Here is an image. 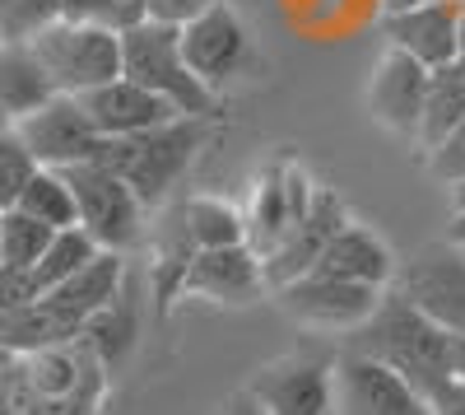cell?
<instances>
[{
  "instance_id": "obj_1",
  "label": "cell",
  "mask_w": 465,
  "mask_h": 415,
  "mask_svg": "<svg viewBox=\"0 0 465 415\" xmlns=\"http://www.w3.org/2000/svg\"><path fill=\"white\" fill-rule=\"evenodd\" d=\"M0 388H5V397L19 415H98L107 401V388H112V373L74 336L65 346L15 355Z\"/></svg>"
},
{
  "instance_id": "obj_2",
  "label": "cell",
  "mask_w": 465,
  "mask_h": 415,
  "mask_svg": "<svg viewBox=\"0 0 465 415\" xmlns=\"http://www.w3.org/2000/svg\"><path fill=\"white\" fill-rule=\"evenodd\" d=\"M201 145H205V122L201 117H173V122L153 127V131H140V136H103L84 164H98V168L116 173L140 197V206L149 210L182 182V173L191 164H196Z\"/></svg>"
},
{
  "instance_id": "obj_3",
  "label": "cell",
  "mask_w": 465,
  "mask_h": 415,
  "mask_svg": "<svg viewBox=\"0 0 465 415\" xmlns=\"http://www.w3.org/2000/svg\"><path fill=\"white\" fill-rule=\"evenodd\" d=\"M354 336H359V355H372L386 369H396L423 397L451 379V336L442 327H433L396 289L381 294V304Z\"/></svg>"
},
{
  "instance_id": "obj_4",
  "label": "cell",
  "mask_w": 465,
  "mask_h": 415,
  "mask_svg": "<svg viewBox=\"0 0 465 415\" xmlns=\"http://www.w3.org/2000/svg\"><path fill=\"white\" fill-rule=\"evenodd\" d=\"M122 75L135 80L140 89H149L153 98H163L173 112H182V117L205 122L219 112V94L205 89L196 75H191L173 24L140 19L135 28H126L122 33Z\"/></svg>"
},
{
  "instance_id": "obj_5",
  "label": "cell",
  "mask_w": 465,
  "mask_h": 415,
  "mask_svg": "<svg viewBox=\"0 0 465 415\" xmlns=\"http://www.w3.org/2000/svg\"><path fill=\"white\" fill-rule=\"evenodd\" d=\"M37 66L47 70L56 94H89L122 75V33H107L94 24H70L56 19L37 37H28Z\"/></svg>"
},
{
  "instance_id": "obj_6",
  "label": "cell",
  "mask_w": 465,
  "mask_h": 415,
  "mask_svg": "<svg viewBox=\"0 0 465 415\" xmlns=\"http://www.w3.org/2000/svg\"><path fill=\"white\" fill-rule=\"evenodd\" d=\"M70 197H74V224L103 248V252H131L144 238V206L131 187L98 168V164H70L61 168Z\"/></svg>"
},
{
  "instance_id": "obj_7",
  "label": "cell",
  "mask_w": 465,
  "mask_h": 415,
  "mask_svg": "<svg viewBox=\"0 0 465 415\" xmlns=\"http://www.w3.org/2000/svg\"><path fill=\"white\" fill-rule=\"evenodd\" d=\"M182 56L191 66V75L214 89L223 98V85L238 80V75L252 66V33L242 24V15L228 5V0H214L210 10H201L196 19H186L177 28Z\"/></svg>"
},
{
  "instance_id": "obj_8",
  "label": "cell",
  "mask_w": 465,
  "mask_h": 415,
  "mask_svg": "<svg viewBox=\"0 0 465 415\" xmlns=\"http://www.w3.org/2000/svg\"><path fill=\"white\" fill-rule=\"evenodd\" d=\"M391 285L451 341H465V248H423L405 271H396Z\"/></svg>"
},
{
  "instance_id": "obj_9",
  "label": "cell",
  "mask_w": 465,
  "mask_h": 415,
  "mask_svg": "<svg viewBox=\"0 0 465 415\" xmlns=\"http://www.w3.org/2000/svg\"><path fill=\"white\" fill-rule=\"evenodd\" d=\"M15 136H19V145L33 155L37 168L84 164V159L94 155V145L103 140L74 94H52L37 112H28V117L15 122Z\"/></svg>"
},
{
  "instance_id": "obj_10",
  "label": "cell",
  "mask_w": 465,
  "mask_h": 415,
  "mask_svg": "<svg viewBox=\"0 0 465 415\" xmlns=\"http://www.w3.org/2000/svg\"><path fill=\"white\" fill-rule=\"evenodd\" d=\"M280 294V309L307 327H322V331H359L372 309L381 304L386 289L372 285H349V280H331V276H293L284 285H275Z\"/></svg>"
},
{
  "instance_id": "obj_11",
  "label": "cell",
  "mask_w": 465,
  "mask_h": 415,
  "mask_svg": "<svg viewBox=\"0 0 465 415\" xmlns=\"http://www.w3.org/2000/svg\"><path fill=\"white\" fill-rule=\"evenodd\" d=\"M331 373L340 415H429V397L372 355L349 350Z\"/></svg>"
},
{
  "instance_id": "obj_12",
  "label": "cell",
  "mask_w": 465,
  "mask_h": 415,
  "mask_svg": "<svg viewBox=\"0 0 465 415\" xmlns=\"http://www.w3.org/2000/svg\"><path fill=\"white\" fill-rule=\"evenodd\" d=\"M247 392L265 415H335V373L326 359L312 355L265 364Z\"/></svg>"
},
{
  "instance_id": "obj_13",
  "label": "cell",
  "mask_w": 465,
  "mask_h": 415,
  "mask_svg": "<svg viewBox=\"0 0 465 415\" xmlns=\"http://www.w3.org/2000/svg\"><path fill=\"white\" fill-rule=\"evenodd\" d=\"M312 192H317V182L307 177V168H298L289 159L270 168L252 192V210L242 215L247 219V248L256 257H265L302 219V210L312 206Z\"/></svg>"
},
{
  "instance_id": "obj_14",
  "label": "cell",
  "mask_w": 465,
  "mask_h": 415,
  "mask_svg": "<svg viewBox=\"0 0 465 415\" xmlns=\"http://www.w3.org/2000/svg\"><path fill=\"white\" fill-rule=\"evenodd\" d=\"M265 271L261 257L247 243H228V248H205L191 257V267L182 271L177 299H210V304H252L261 299Z\"/></svg>"
},
{
  "instance_id": "obj_15",
  "label": "cell",
  "mask_w": 465,
  "mask_h": 415,
  "mask_svg": "<svg viewBox=\"0 0 465 415\" xmlns=\"http://www.w3.org/2000/svg\"><path fill=\"white\" fill-rule=\"evenodd\" d=\"M344 219H349V215H344V201L331 192V187H317L312 206L302 210V219L261 257L265 285L275 289V285H284V280H293V276H307V271H312V261L322 257V248L331 243V234L340 229Z\"/></svg>"
},
{
  "instance_id": "obj_16",
  "label": "cell",
  "mask_w": 465,
  "mask_h": 415,
  "mask_svg": "<svg viewBox=\"0 0 465 415\" xmlns=\"http://www.w3.org/2000/svg\"><path fill=\"white\" fill-rule=\"evenodd\" d=\"M456 28H460V0H438V5L381 15L386 47L405 52L423 70H438V66L456 61Z\"/></svg>"
},
{
  "instance_id": "obj_17",
  "label": "cell",
  "mask_w": 465,
  "mask_h": 415,
  "mask_svg": "<svg viewBox=\"0 0 465 415\" xmlns=\"http://www.w3.org/2000/svg\"><path fill=\"white\" fill-rule=\"evenodd\" d=\"M423 89H429V70L419 61H410L405 52L386 47L372 66V80H368V107L372 117L396 131V136H414L419 127V107H423Z\"/></svg>"
},
{
  "instance_id": "obj_18",
  "label": "cell",
  "mask_w": 465,
  "mask_h": 415,
  "mask_svg": "<svg viewBox=\"0 0 465 415\" xmlns=\"http://www.w3.org/2000/svg\"><path fill=\"white\" fill-rule=\"evenodd\" d=\"M122 289H126V257H122V252H94L70 280H61L56 289L43 294V304H47L74 336H80L84 322H89L94 313H103Z\"/></svg>"
},
{
  "instance_id": "obj_19",
  "label": "cell",
  "mask_w": 465,
  "mask_h": 415,
  "mask_svg": "<svg viewBox=\"0 0 465 415\" xmlns=\"http://www.w3.org/2000/svg\"><path fill=\"white\" fill-rule=\"evenodd\" d=\"M312 276H331V280H349V285H372V289H391L396 280V257L372 229L344 219L331 234V243L322 248V257L312 261Z\"/></svg>"
},
{
  "instance_id": "obj_20",
  "label": "cell",
  "mask_w": 465,
  "mask_h": 415,
  "mask_svg": "<svg viewBox=\"0 0 465 415\" xmlns=\"http://www.w3.org/2000/svg\"><path fill=\"white\" fill-rule=\"evenodd\" d=\"M80 107L89 112L98 136H140V131H153V127L182 117V112H173L163 98H153L149 89L126 80V75H116V80L80 94Z\"/></svg>"
},
{
  "instance_id": "obj_21",
  "label": "cell",
  "mask_w": 465,
  "mask_h": 415,
  "mask_svg": "<svg viewBox=\"0 0 465 415\" xmlns=\"http://www.w3.org/2000/svg\"><path fill=\"white\" fill-rule=\"evenodd\" d=\"M52 94L56 89L47 80V70L37 66L28 43H0V107L10 112V122L37 112Z\"/></svg>"
},
{
  "instance_id": "obj_22",
  "label": "cell",
  "mask_w": 465,
  "mask_h": 415,
  "mask_svg": "<svg viewBox=\"0 0 465 415\" xmlns=\"http://www.w3.org/2000/svg\"><path fill=\"white\" fill-rule=\"evenodd\" d=\"M135 336H140V309H135V294H131V285H126L103 313H94V318L84 322L80 341H84V346L107 364V373H112L116 364L135 350Z\"/></svg>"
},
{
  "instance_id": "obj_23",
  "label": "cell",
  "mask_w": 465,
  "mask_h": 415,
  "mask_svg": "<svg viewBox=\"0 0 465 415\" xmlns=\"http://www.w3.org/2000/svg\"><path fill=\"white\" fill-rule=\"evenodd\" d=\"M460 117H465V75H460V66L429 70V89H423L419 127H414V140L423 145V155H429Z\"/></svg>"
},
{
  "instance_id": "obj_24",
  "label": "cell",
  "mask_w": 465,
  "mask_h": 415,
  "mask_svg": "<svg viewBox=\"0 0 465 415\" xmlns=\"http://www.w3.org/2000/svg\"><path fill=\"white\" fill-rule=\"evenodd\" d=\"M182 219V234L191 238V248L205 252V248H228V243H247V219L238 206H228L219 197H186L177 206Z\"/></svg>"
},
{
  "instance_id": "obj_25",
  "label": "cell",
  "mask_w": 465,
  "mask_h": 415,
  "mask_svg": "<svg viewBox=\"0 0 465 415\" xmlns=\"http://www.w3.org/2000/svg\"><path fill=\"white\" fill-rule=\"evenodd\" d=\"M94 252H103L80 224H74V229H56L52 238H47V248H43V257L33 261V285H37V294H47V289H56L61 280H70L74 271L84 267V261L94 257Z\"/></svg>"
},
{
  "instance_id": "obj_26",
  "label": "cell",
  "mask_w": 465,
  "mask_h": 415,
  "mask_svg": "<svg viewBox=\"0 0 465 415\" xmlns=\"http://www.w3.org/2000/svg\"><path fill=\"white\" fill-rule=\"evenodd\" d=\"M15 210L33 215L37 224H47V229H74V197H70L61 168H37L24 182Z\"/></svg>"
},
{
  "instance_id": "obj_27",
  "label": "cell",
  "mask_w": 465,
  "mask_h": 415,
  "mask_svg": "<svg viewBox=\"0 0 465 415\" xmlns=\"http://www.w3.org/2000/svg\"><path fill=\"white\" fill-rule=\"evenodd\" d=\"M56 229H47V224H37L33 215L24 210H0V267H33L37 257H43L47 238Z\"/></svg>"
},
{
  "instance_id": "obj_28",
  "label": "cell",
  "mask_w": 465,
  "mask_h": 415,
  "mask_svg": "<svg viewBox=\"0 0 465 415\" xmlns=\"http://www.w3.org/2000/svg\"><path fill=\"white\" fill-rule=\"evenodd\" d=\"M61 19L94 24L107 33H126L144 19V0H61Z\"/></svg>"
},
{
  "instance_id": "obj_29",
  "label": "cell",
  "mask_w": 465,
  "mask_h": 415,
  "mask_svg": "<svg viewBox=\"0 0 465 415\" xmlns=\"http://www.w3.org/2000/svg\"><path fill=\"white\" fill-rule=\"evenodd\" d=\"M61 19V0H0V43H28Z\"/></svg>"
},
{
  "instance_id": "obj_30",
  "label": "cell",
  "mask_w": 465,
  "mask_h": 415,
  "mask_svg": "<svg viewBox=\"0 0 465 415\" xmlns=\"http://www.w3.org/2000/svg\"><path fill=\"white\" fill-rule=\"evenodd\" d=\"M37 173V164H33V155L19 145V136L10 131V136H0V210H10L15 201H19V192H24V182Z\"/></svg>"
},
{
  "instance_id": "obj_31",
  "label": "cell",
  "mask_w": 465,
  "mask_h": 415,
  "mask_svg": "<svg viewBox=\"0 0 465 415\" xmlns=\"http://www.w3.org/2000/svg\"><path fill=\"white\" fill-rule=\"evenodd\" d=\"M429 168H433V177H438L442 187H451V182L465 177V117L429 149Z\"/></svg>"
},
{
  "instance_id": "obj_32",
  "label": "cell",
  "mask_w": 465,
  "mask_h": 415,
  "mask_svg": "<svg viewBox=\"0 0 465 415\" xmlns=\"http://www.w3.org/2000/svg\"><path fill=\"white\" fill-rule=\"evenodd\" d=\"M37 299V285H33V271L28 267H0V313L10 309H24Z\"/></svg>"
},
{
  "instance_id": "obj_33",
  "label": "cell",
  "mask_w": 465,
  "mask_h": 415,
  "mask_svg": "<svg viewBox=\"0 0 465 415\" xmlns=\"http://www.w3.org/2000/svg\"><path fill=\"white\" fill-rule=\"evenodd\" d=\"M210 5H214V0H144V19L182 28L186 19H196V15L210 10Z\"/></svg>"
},
{
  "instance_id": "obj_34",
  "label": "cell",
  "mask_w": 465,
  "mask_h": 415,
  "mask_svg": "<svg viewBox=\"0 0 465 415\" xmlns=\"http://www.w3.org/2000/svg\"><path fill=\"white\" fill-rule=\"evenodd\" d=\"M429 415H465V379H451L429 392Z\"/></svg>"
},
{
  "instance_id": "obj_35",
  "label": "cell",
  "mask_w": 465,
  "mask_h": 415,
  "mask_svg": "<svg viewBox=\"0 0 465 415\" xmlns=\"http://www.w3.org/2000/svg\"><path fill=\"white\" fill-rule=\"evenodd\" d=\"M223 415H265V410L256 406V397H252V392H242V397H232V401H228V410H223Z\"/></svg>"
},
{
  "instance_id": "obj_36",
  "label": "cell",
  "mask_w": 465,
  "mask_h": 415,
  "mask_svg": "<svg viewBox=\"0 0 465 415\" xmlns=\"http://www.w3.org/2000/svg\"><path fill=\"white\" fill-rule=\"evenodd\" d=\"M381 15H401V10H419V5H438V0H377Z\"/></svg>"
},
{
  "instance_id": "obj_37",
  "label": "cell",
  "mask_w": 465,
  "mask_h": 415,
  "mask_svg": "<svg viewBox=\"0 0 465 415\" xmlns=\"http://www.w3.org/2000/svg\"><path fill=\"white\" fill-rule=\"evenodd\" d=\"M451 66H460V75H465V0H460V28H456V61Z\"/></svg>"
},
{
  "instance_id": "obj_38",
  "label": "cell",
  "mask_w": 465,
  "mask_h": 415,
  "mask_svg": "<svg viewBox=\"0 0 465 415\" xmlns=\"http://www.w3.org/2000/svg\"><path fill=\"white\" fill-rule=\"evenodd\" d=\"M451 373L465 379V341H451Z\"/></svg>"
},
{
  "instance_id": "obj_39",
  "label": "cell",
  "mask_w": 465,
  "mask_h": 415,
  "mask_svg": "<svg viewBox=\"0 0 465 415\" xmlns=\"http://www.w3.org/2000/svg\"><path fill=\"white\" fill-rule=\"evenodd\" d=\"M447 197H451V210H465V177L447 187Z\"/></svg>"
},
{
  "instance_id": "obj_40",
  "label": "cell",
  "mask_w": 465,
  "mask_h": 415,
  "mask_svg": "<svg viewBox=\"0 0 465 415\" xmlns=\"http://www.w3.org/2000/svg\"><path fill=\"white\" fill-rule=\"evenodd\" d=\"M451 243H460V248H465V210H456V215H451Z\"/></svg>"
},
{
  "instance_id": "obj_41",
  "label": "cell",
  "mask_w": 465,
  "mask_h": 415,
  "mask_svg": "<svg viewBox=\"0 0 465 415\" xmlns=\"http://www.w3.org/2000/svg\"><path fill=\"white\" fill-rule=\"evenodd\" d=\"M10 131H15V122H10V112L0 107V136H10Z\"/></svg>"
},
{
  "instance_id": "obj_42",
  "label": "cell",
  "mask_w": 465,
  "mask_h": 415,
  "mask_svg": "<svg viewBox=\"0 0 465 415\" xmlns=\"http://www.w3.org/2000/svg\"><path fill=\"white\" fill-rule=\"evenodd\" d=\"M10 364H15V355H10L5 346H0V379H5V369H10Z\"/></svg>"
},
{
  "instance_id": "obj_43",
  "label": "cell",
  "mask_w": 465,
  "mask_h": 415,
  "mask_svg": "<svg viewBox=\"0 0 465 415\" xmlns=\"http://www.w3.org/2000/svg\"><path fill=\"white\" fill-rule=\"evenodd\" d=\"M0 415H19V410L10 406V397H5V388H0Z\"/></svg>"
},
{
  "instance_id": "obj_44",
  "label": "cell",
  "mask_w": 465,
  "mask_h": 415,
  "mask_svg": "<svg viewBox=\"0 0 465 415\" xmlns=\"http://www.w3.org/2000/svg\"><path fill=\"white\" fill-rule=\"evenodd\" d=\"M456 248H460V243H456Z\"/></svg>"
}]
</instances>
